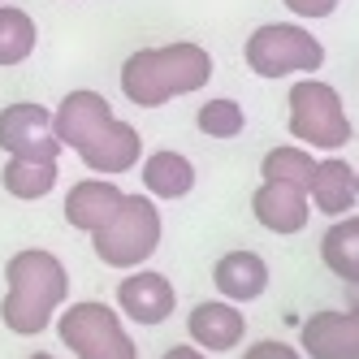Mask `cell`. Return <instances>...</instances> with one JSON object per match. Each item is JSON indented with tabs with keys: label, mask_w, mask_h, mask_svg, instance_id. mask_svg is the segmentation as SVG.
Returning a JSON list of instances; mask_svg holds the SVG:
<instances>
[{
	"label": "cell",
	"mask_w": 359,
	"mask_h": 359,
	"mask_svg": "<svg viewBox=\"0 0 359 359\" xmlns=\"http://www.w3.org/2000/svg\"><path fill=\"white\" fill-rule=\"evenodd\" d=\"M251 212L269 234H303L307 221H312V199H307L303 187H290V182H260L251 195Z\"/></svg>",
	"instance_id": "obj_12"
},
{
	"label": "cell",
	"mask_w": 359,
	"mask_h": 359,
	"mask_svg": "<svg viewBox=\"0 0 359 359\" xmlns=\"http://www.w3.org/2000/svg\"><path fill=\"white\" fill-rule=\"evenodd\" d=\"M35 43H39L35 18L18 5H0V69H13L22 61H31Z\"/></svg>",
	"instance_id": "obj_20"
},
{
	"label": "cell",
	"mask_w": 359,
	"mask_h": 359,
	"mask_svg": "<svg viewBox=\"0 0 359 359\" xmlns=\"http://www.w3.org/2000/svg\"><path fill=\"white\" fill-rule=\"evenodd\" d=\"M161 234H165L161 208H156V199L143 191V195H121L117 212L91 234V247L100 255V264L130 273V269H143L151 255H156Z\"/></svg>",
	"instance_id": "obj_3"
},
{
	"label": "cell",
	"mask_w": 359,
	"mask_h": 359,
	"mask_svg": "<svg viewBox=\"0 0 359 359\" xmlns=\"http://www.w3.org/2000/svg\"><path fill=\"white\" fill-rule=\"evenodd\" d=\"M290 139L312 147V151H342L355 139V126L346 117V104L333 83L316 79V74H303V79L290 87Z\"/></svg>",
	"instance_id": "obj_4"
},
{
	"label": "cell",
	"mask_w": 359,
	"mask_h": 359,
	"mask_svg": "<svg viewBox=\"0 0 359 359\" xmlns=\"http://www.w3.org/2000/svg\"><path fill=\"white\" fill-rule=\"evenodd\" d=\"M303 359H359V303L346 312H312L299 329Z\"/></svg>",
	"instance_id": "obj_9"
},
{
	"label": "cell",
	"mask_w": 359,
	"mask_h": 359,
	"mask_svg": "<svg viewBox=\"0 0 359 359\" xmlns=\"http://www.w3.org/2000/svg\"><path fill=\"white\" fill-rule=\"evenodd\" d=\"M307 199H312V212L320 217H346L359 203V187H355V165L342 156H325L312 169V182H307Z\"/></svg>",
	"instance_id": "obj_16"
},
{
	"label": "cell",
	"mask_w": 359,
	"mask_h": 359,
	"mask_svg": "<svg viewBox=\"0 0 359 359\" xmlns=\"http://www.w3.org/2000/svg\"><path fill=\"white\" fill-rule=\"evenodd\" d=\"M109 117H117L109 100L100 91H91V87H79V91H69L61 104L53 109V135L61 139V147L79 151Z\"/></svg>",
	"instance_id": "obj_13"
},
{
	"label": "cell",
	"mask_w": 359,
	"mask_h": 359,
	"mask_svg": "<svg viewBox=\"0 0 359 359\" xmlns=\"http://www.w3.org/2000/svg\"><path fill=\"white\" fill-rule=\"evenodd\" d=\"M269 281H273L269 260H264L260 251H247V247L225 251L221 260L212 264V286H217V294L229 299V303H238V307L260 299L269 290Z\"/></svg>",
	"instance_id": "obj_14"
},
{
	"label": "cell",
	"mask_w": 359,
	"mask_h": 359,
	"mask_svg": "<svg viewBox=\"0 0 359 359\" xmlns=\"http://www.w3.org/2000/svg\"><path fill=\"white\" fill-rule=\"evenodd\" d=\"M312 169H316V156H312V147H303V143L269 147L264 161H260L264 182H290V187H303V191H307V182H312Z\"/></svg>",
	"instance_id": "obj_21"
},
{
	"label": "cell",
	"mask_w": 359,
	"mask_h": 359,
	"mask_svg": "<svg viewBox=\"0 0 359 359\" xmlns=\"http://www.w3.org/2000/svg\"><path fill=\"white\" fill-rule=\"evenodd\" d=\"M161 359H208V351H199L195 342H177V346H169Z\"/></svg>",
	"instance_id": "obj_25"
},
{
	"label": "cell",
	"mask_w": 359,
	"mask_h": 359,
	"mask_svg": "<svg viewBox=\"0 0 359 359\" xmlns=\"http://www.w3.org/2000/svg\"><path fill=\"white\" fill-rule=\"evenodd\" d=\"M243 359H303V351H299V346H290V342L264 338V342H251V346L243 351Z\"/></svg>",
	"instance_id": "obj_23"
},
{
	"label": "cell",
	"mask_w": 359,
	"mask_h": 359,
	"mask_svg": "<svg viewBox=\"0 0 359 359\" xmlns=\"http://www.w3.org/2000/svg\"><path fill=\"white\" fill-rule=\"evenodd\" d=\"M243 61L260 79H303L325 65V43L299 22H264L247 35Z\"/></svg>",
	"instance_id": "obj_6"
},
{
	"label": "cell",
	"mask_w": 359,
	"mask_h": 359,
	"mask_svg": "<svg viewBox=\"0 0 359 359\" xmlns=\"http://www.w3.org/2000/svg\"><path fill=\"white\" fill-rule=\"evenodd\" d=\"M121 195L126 191L113 182V177H100V173L74 182L69 195H65V221H69V229H79V234H95V229L117 212Z\"/></svg>",
	"instance_id": "obj_15"
},
{
	"label": "cell",
	"mask_w": 359,
	"mask_h": 359,
	"mask_svg": "<svg viewBox=\"0 0 359 359\" xmlns=\"http://www.w3.org/2000/svg\"><path fill=\"white\" fill-rule=\"evenodd\" d=\"M281 5H286L294 18H307V22H312V18H329L333 9H338V0H281Z\"/></svg>",
	"instance_id": "obj_24"
},
{
	"label": "cell",
	"mask_w": 359,
	"mask_h": 359,
	"mask_svg": "<svg viewBox=\"0 0 359 359\" xmlns=\"http://www.w3.org/2000/svg\"><path fill=\"white\" fill-rule=\"evenodd\" d=\"M320 260L338 281L359 286V217H333V225L320 238Z\"/></svg>",
	"instance_id": "obj_18"
},
{
	"label": "cell",
	"mask_w": 359,
	"mask_h": 359,
	"mask_svg": "<svg viewBox=\"0 0 359 359\" xmlns=\"http://www.w3.org/2000/svg\"><path fill=\"white\" fill-rule=\"evenodd\" d=\"M195 126H199V135H208V139H238L247 130V113H243L238 100L217 95V100H208V104H199Z\"/></svg>",
	"instance_id": "obj_22"
},
{
	"label": "cell",
	"mask_w": 359,
	"mask_h": 359,
	"mask_svg": "<svg viewBox=\"0 0 359 359\" xmlns=\"http://www.w3.org/2000/svg\"><path fill=\"white\" fill-rule=\"evenodd\" d=\"M117 312L130 325H147L156 329L177 312V290L173 281L156 269H130L117 281Z\"/></svg>",
	"instance_id": "obj_8"
},
{
	"label": "cell",
	"mask_w": 359,
	"mask_h": 359,
	"mask_svg": "<svg viewBox=\"0 0 359 359\" xmlns=\"http://www.w3.org/2000/svg\"><path fill=\"white\" fill-rule=\"evenodd\" d=\"M0 151L27 161H57L65 147L53 135V109L35 104V100L5 104L0 109Z\"/></svg>",
	"instance_id": "obj_7"
},
{
	"label": "cell",
	"mask_w": 359,
	"mask_h": 359,
	"mask_svg": "<svg viewBox=\"0 0 359 359\" xmlns=\"http://www.w3.org/2000/svg\"><path fill=\"white\" fill-rule=\"evenodd\" d=\"M27 359H57V355H48V351H35V355H27Z\"/></svg>",
	"instance_id": "obj_26"
},
{
	"label": "cell",
	"mask_w": 359,
	"mask_h": 359,
	"mask_svg": "<svg viewBox=\"0 0 359 359\" xmlns=\"http://www.w3.org/2000/svg\"><path fill=\"white\" fill-rule=\"evenodd\" d=\"M57 177H61L57 161H27V156H9V161H5V169H0V187H5L13 199L35 203V199H43V195H53Z\"/></svg>",
	"instance_id": "obj_19"
},
{
	"label": "cell",
	"mask_w": 359,
	"mask_h": 359,
	"mask_svg": "<svg viewBox=\"0 0 359 359\" xmlns=\"http://www.w3.org/2000/svg\"><path fill=\"white\" fill-rule=\"evenodd\" d=\"M53 325L74 359H139V346L126 333L121 312L113 303H100V299L65 303Z\"/></svg>",
	"instance_id": "obj_5"
},
{
	"label": "cell",
	"mask_w": 359,
	"mask_h": 359,
	"mask_svg": "<svg viewBox=\"0 0 359 359\" xmlns=\"http://www.w3.org/2000/svg\"><path fill=\"white\" fill-rule=\"evenodd\" d=\"M79 161L100 173V177H117V173H130L139 161H143V135L135 130L130 121L121 117H109L100 130L79 147Z\"/></svg>",
	"instance_id": "obj_10"
},
{
	"label": "cell",
	"mask_w": 359,
	"mask_h": 359,
	"mask_svg": "<svg viewBox=\"0 0 359 359\" xmlns=\"http://www.w3.org/2000/svg\"><path fill=\"white\" fill-rule=\"evenodd\" d=\"M187 333H191V342L199 351L225 355V351L243 346V338H247V316H243V307L229 303V299H203V303L191 307Z\"/></svg>",
	"instance_id": "obj_11"
},
{
	"label": "cell",
	"mask_w": 359,
	"mask_h": 359,
	"mask_svg": "<svg viewBox=\"0 0 359 359\" xmlns=\"http://www.w3.org/2000/svg\"><path fill=\"white\" fill-rule=\"evenodd\" d=\"M69 303V273L53 251L27 247L5 260V299H0V320L18 338H35L57 320V312Z\"/></svg>",
	"instance_id": "obj_1"
},
{
	"label": "cell",
	"mask_w": 359,
	"mask_h": 359,
	"mask_svg": "<svg viewBox=\"0 0 359 359\" xmlns=\"http://www.w3.org/2000/svg\"><path fill=\"white\" fill-rule=\"evenodd\" d=\"M355 187H359V169H355Z\"/></svg>",
	"instance_id": "obj_27"
},
{
	"label": "cell",
	"mask_w": 359,
	"mask_h": 359,
	"mask_svg": "<svg viewBox=\"0 0 359 359\" xmlns=\"http://www.w3.org/2000/svg\"><path fill=\"white\" fill-rule=\"evenodd\" d=\"M212 83V53L191 39L139 48L121 65V95L139 109H161L177 95H195Z\"/></svg>",
	"instance_id": "obj_2"
},
{
	"label": "cell",
	"mask_w": 359,
	"mask_h": 359,
	"mask_svg": "<svg viewBox=\"0 0 359 359\" xmlns=\"http://www.w3.org/2000/svg\"><path fill=\"white\" fill-rule=\"evenodd\" d=\"M139 177L151 199H187L195 191V165H191V156H182L173 147L147 151L139 161Z\"/></svg>",
	"instance_id": "obj_17"
}]
</instances>
